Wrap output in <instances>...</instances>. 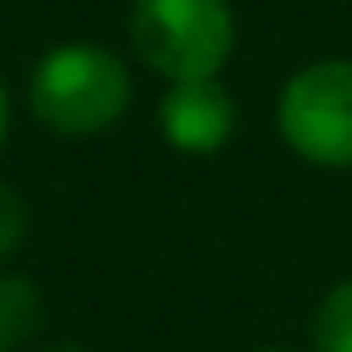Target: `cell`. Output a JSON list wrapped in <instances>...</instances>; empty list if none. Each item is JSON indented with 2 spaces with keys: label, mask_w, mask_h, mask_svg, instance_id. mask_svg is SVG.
<instances>
[{
  "label": "cell",
  "mask_w": 352,
  "mask_h": 352,
  "mask_svg": "<svg viewBox=\"0 0 352 352\" xmlns=\"http://www.w3.org/2000/svg\"><path fill=\"white\" fill-rule=\"evenodd\" d=\"M39 352H87V347H78V342H54V347H39Z\"/></svg>",
  "instance_id": "9"
},
{
  "label": "cell",
  "mask_w": 352,
  "mask_h": 352,
  "mask_svg": "<svg viewBox=\"0 0 352 352\" xmlns=\"http://www.w3.org/2000/svg\"><path fill=\"white\" fill-rule=\"evenodd\" d=\"M131 44L160 78L203 82L227 68L236 49V15L227 0H135Z\"/></svg>",
  "instance_id": "2"
},
{
  "label": "cell",
  "mask_w": 352,
  "mask_h": 352,
  "mask_svg": "<svg viewBox=\"0 0 352 352\" xmlns=\"http://www.w3.org/2000/svg\"><path fill=\"white\" fill-rule=\"evenodd\" d=\"M160 131L179 155H217L236 131V97L217 82H174L160 102Z\"/></svg>",
  "instance_id": "4"
},
{
  "label": "cell",
  "mask_w": 352,
  "mask_h": 352,
  "mask_svg": "<svg viewBox=\"0 0 352 352\" xmlns=\"http://www.w3.org/2000/svg\"><path fill=\"white\" fill-rule=\"evenodd\" d=\"M261 352H289V347H261Z\"/></svg>",
  "instance_id": "10"
},
{
  "label": "cell",
  "mask_w": 352,
  "mask_h": 352,
  "mask_svg": "<svg viewBox=\"0 0 352 352\" xmlns=\"http://www.w3.org/2000/svg\"><path fill=\"white\" fill-rule=\"evenodd\" d=\"M135 82L111 49L58 44L30 78V107L54 135H102L131 111Z\"/></svg>",
  "instance_id": "1"
},
{
  "label": "cell",
  "mask_w": 352,
  "mask_h": 352,
  "mask_svg": "<svg viewBox=\"0 0 352 352\" xmlns=\"http://www.w3.org/2000/svg\"><path fill=\"white\" fill-rule=\"evenodd\" d=\"M6 131H10V97H6V82H0V145H6Z\"/></svg>",
  "instance_id": "8"
},
{
  "label": "cell",
  "mask_w": 352,
  "mask_h": 352,
  "mask_svg": "<svg viewBox=\"0 0 352 352\" xmlns=\"http://www.w3.org/2000/svg\"><path fill=\"white\" fill-rule=\"evenodd\" d=\"M314 352H352V280L323 294L314 314Z\"/></svg>",
  "instance_id": "6"
},
{
  "label": "cell",
  "mask_w": 352,
  "mask_h": 352,
  "mask_svg": "<svg viewBox=\"0 0 352 352\" xmlns=\"http://www.w3.org/2000/svg\"><path fill=\"white\" fill-rule=\"evenodd\" d=\"M25 236H30V208L10 184H0V261L15 256L25 246Z\"/></svg>",
  "instance_id": "7"
},
{
  "label": "cell",
  "mask_w": 352,
  "mask_h": 352,
  "mask_svg": "<svg viewBox=\"0 0 352 352\" xmlns=\"http://www.w3.org/2000/svg\"><path fill=\"white\" fill-rule=\"evenodd\" d=\"M44 323V294L34 280L0 270V352H20Z\"/></svg>",
  "instance_id": "5"
},
{
  "label": "cell",
  "mask_w": 352,
  "mask_h": 352,
  "mask_svg": "<svg viewBox=\"0 0 352 352\" xmlns=\"http://www.w3.org/2000/svg\"><path fill=\"white\" fill-rule=\"evenodd\" d=\"M285 145L323 169H352V58L299 68L275 107Z\"/></svg>",
  "instance_id": "3"
}]
</instances>
